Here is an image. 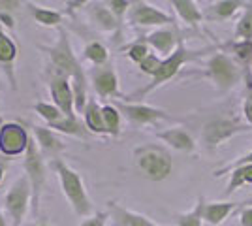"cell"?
<instances>
[{"instance_id": "cell-2", "label": "cell", "mask_w": 252, "mask_h": 226, "mask_svg": "<svg viewBox=\"0 0 252 226\" xmlns=\"http://www.w3.org/2000/svg\"><path fill=\"white\" fill-rule=\"evenodd\" d=\"M42 51L47 53L49 57V70L51 72H57V74H63L70 79H85L87 74H85L83 66L79 63V59L75 57L74 47L70 43V38L66 31H59V38L57 42L53 43L51 47H40Z\"/></svg>"}, {"instance_id": "cell-5", "label": "cell", "mask_w": 252, "mask_h": 226, "mask_svg": "<svg viewBox=\"0 0 252 226\" xmlns=\"http://www.w3.org/2000/svg\"><path fill=\"white\" fill-rule=\"evenodd\" d=\"M196 57H198V53L187 51V47H185L183 40H179V42H177V49H175L173 53L169 55L166 61H162V66H160V70L157 72V75L153 77V81H151L147 87H143V89L136 91L134 95L126 97V100H137V98H141V97H145V95H149L151 91H155L157 87H160L162 83H166L168 79H171L173 75L177 74L179 68L185 65V63H189V61H194Z\"/></svg>"}, {"instance_id": "cell-8", "label": "cell", "mask_w": 252, "mask_h": 226, "mask_svg": "<svg viewBox=\"0 0 252 226\" xmlns=\"http://www.w3.org/2000/svg\"><path fill=\"white\" fill-rule=\"evenodd\" d=\"M49 89H51V97L55 106L61 109L66 117H75L77 113H75L74 91H72L70 77L49 70Z\"/></svg>"}, {"instance_id": "cell-23", "label": "cell", "mask_w": 252, "mask_h": 226, "mask_svg": "<svg viewBox=\"0 0 252 226\" xmlns=\"http://www.w3.org/2000/svg\"><path fill=\"white\" fill-rule=\"evenodd\" d=\"M83 55L89 63H93V65L98 66V68L107 65V59H109L107 47H105L102 42H96V40L94 42H89L87 45H85Z\"/></svg>"}, {"instance_id": "cell-4", "label": "cell", "mask_w": 252, "mask_h": 226, "mask_svg": "<svg viewBox=\"0 0 252 226\" xmlns=\"http://www.w3.org/2000/svg\"><path fill=\"white\" fill-rule=\"evenodd\" d=\"M25 175L31 179L32 185V211L38 215L43 185H45V179H47V168H45V159H43L42 151L38 147L34 136L31 138L29 149L25 153Z\"/></svg>"}, {"instance_id": "cell-41", "label": "cell", "mask_w": 252, "mask_h": 226, "mask_svg": "<svg viewBox=\"0 0 252 226\" xmlns=\"http://www.w3.org/2000/svg\"><path fill=\"white\" fill-rule=\"evenodd\" d=\"M6 162L4 161H0V183H2V179H4V173H6Z\"/></svg>"}, {"instance_id": "cell-16", "label": "cell", "mask_w": 252, "mask_h": 226, "mask_svg": "<svg viewBox=\"0 0 252 226\" xmlns=\"http://www.w3.org/2000/svg\"><path fill=\"white\" fill-rule=\"evenodd\" d=\"M239 127H235L230 121H211L203 130V140L209 147H215L219 141L230 138L231 134H235Z\"/></svg>"}, {"instance_id": "cell-12", "label": "cell", "mask_w": 252, "mask_h": 226, "mask_svg": "<svg viewBox=\"0 0 252 226\" xmlns=\"http://www.w3.org/2000/svg\"><path fill=\"white\" fill-rule=\"evenodd\" d=\"M93 87L100 98H113L119 95V77L113 70V65L96 68L93 74Z\"/></svg>"}, {"instance_id": "cell-39", "label": "cell", "mask_w": 252, "mask_h": 226, "mask_svg": "<svg viewBox=\"0 0 252 226\" xmlns=\"http://www.w3.org/2000/svg\"><path fill=\"white\" fill-rule=\"evenodd\" d=\"M241 219H243V226H252V209H245Z\"/></svg>"}, {"instance_id": "cell-9", "label": "cell", "mask_w": 252, "mask_h": 226, "mask_svg": "<svg viewBox=\"0 0 252 226\" xmlns=\"http://www.w3.org/2000/svg\"><path fill=\"white\" fill-rule=\"evenodd\" d=\"M17 43L13 42L10 34L6 32V29L0 25V68L6 75V81L15 91L17 89V77H15V61H17Z\"/></svg>"}, {"instance_id": "cell-14", "label": "cell", "mask_w": 252, "mask_h": 226, "mask_svg": "<svg viewBox=\"0 0 252 226\" xmlns=\"http://www.w3.org/2000/svg\"><path fill=\"white\" fill-rule=\"evenodd\" d=\"M209 72L213 75V79L222 87V89H228L235 83L237 79V70L228 57L224 55H217L213 57L209 63Z\"/></svg>"}, {"instance_id": "cell-34", "label": "cell", "mask_w": 252, "mask_h": 226, "mask_svg": "<svg viewBox=\"0 0 252 226\" xmlns=\"http://www.w3.org/2000/svg\"><path fill=\"white\" fill-rule=\"evenodd\" d=\"M160 66H162V61L158 59L157 55H149L147 59L139 65V68H141V72H143V74H149V75H153V77H155L157 72L160 70Z\"/></svg>"}, {"instance_id": "cell-25", "label": "cell", "mask_w": 252, "mask_h": 226, "mask_svg": "<svg viewBox=\"0 0 252 226\" xmlns=\"http://www.w3.org/2000/svg\"><path fill=\"white\" fill-rule=\"evenodd\" d=\"M235 207V204H203L201 209V217L205 221H209L211 225H219L220 221H224L228 213Z\"/></svg>"}, {"instance_id": "cell-18", "label": "cell", "mask_w": 252, "mask_h": 226, "mask_svg": "<svg viewBox=\"0 0 252 226\" xmlns=\"http://www.w3.org/2000/svg\"><path fill=\"white\" fill-rule=\"evenodd\" d=\"M83 123H85V127H87V130L93 132V134H98V136L107 134L105 125H104V115H102V106L96 102L94 98H91L89 104H87V108H85Z\"/></svg>"}, {"instance_id": "cell-33", "label": "cell", "mask_w": 252, "mask_h": 226, "mask_svg": "<svg viewBox=\"0 0 252 226\" xmlns=\"http://www.w3.org/2000/svg\"><path fill=\"white\" fill-rule=\"evenodd\" d=\"M239 8V2H233V0H226V2H220V4H217L215 8H213V11H215V15L217 17H220V19H224V17H230L233 11Z\"/></svg>"}, {"instance_id": "cell-3", "label": "cell", "mask_w": 252, "mask_h": 226, "mask_svg": "<svg viewBox=\"0 0 252 226\" xmlns=\"http://www.w3.org/2000/svg\"><path fill=\"white\" fill-rule=\"evenodd\" d=\"M137 168L151 181H162L171 173V157L166 149L158 145H143L134 151Z\"/></svg>"}, {"instance_id": "cell-29", "label": "cell", "mask_w": 252, "mask_h": 226, "mask_svg": "<svg viewBox=\"0 0 252 226\" xmlns=\"http://www.w3.org/2000/svg\"><path fill=\"white\" fill-rule=\"evenodd\" d=\"M201 209H203V200L200 198V202H198L194 211L177 215V225L179 226H201Z\"/></svg>"}, {"instance_id": "cell-19", "label": "cell", "mask_w": 252, "mask_h": 226, "mask_svg": "<svg viewBox=\"0 0 252 226\" xmlns=\"http://www.w3.org/2000/svg\"><path fill=\"white\" fill-rule=\"evenodd\" d=\"M91 17L93 21L105 32H115L119 31V19L111 13V10L105 6V2H98V4H91Z\"/></svg>"}, {"instance_id": "cell-36", "label": "cell", "mask_w": 252, "mask_h": 226, "mask_svg": "<svg viewBox=\"0 0 252 226\" xmlns=\"http://www.w3.org/2000/svg\"><path fill=\"white\" fill-rule=\"evenodd\" d=\"M235 53L241 61H249L252 57V40L251 42H243V43H235Z\"/></svg>"}, {"instance_id": "cell-37", "label": "cell", "mask_w": 252, "mask_h": 226, "mask_svg": "<svg viewBox=\"0 0 252 226\" xmlns=\"http://www.w3.org/2000/svg\"><path fill=\"white\" fill-rule=\"evenodd\" d=\"M21 6H25V2H21V0H0V11L13 13L15 10H19Z\"/></svg>"}, {"instance_id": "cell-32", "label": "cell", "mask_w": 252, "mask_h": 226, "mask_svg": "<svg viewBox=\"0 0 252 226\" xmlns=\"http://www.w3.org/2000/svg\"><path fill=\"white\" fill-rule=\"evenodd\" d=\"M237 34L243 36V38H247V42H251V38H252V8H249V10L245 11L241 23H239V27H237Z\"/></svg>"}, {"instance_id": "cell-38", "label": "cell", "mask_w": 252, "mask_h": 226, "mask_svg": "<svg viewBox=\"0 0 252 226\" xmlns=\"http://www.w3.org/2000/svg\"><path fill=\"white\" fill-rule=\"evenodd\" d=\"M0 25L6 27L8 31H13L15 29V17L10 11H0Z\"/></svg>"}, {"instance_id": "cell-24", "label": "cell", "mask_w": 252, "mask_h": 226, "mask_svg": "<svg viewBox=\"0 0 252 226\" xmlns=\"http://www.w3.org/2000/svg\"><path fill=\"white\" fill-rule=\"evenodd\" d=\"M171 6L177 10V13L185 21L190 23V25H194V27L203 19V15H201L200 10L196 8V4L190 2V0H173Z\"/></svg>"}, {"instance_id": "cell-30", "label": "cell", "mask_w": 252, "mask_h": 226, "mask_svg": "<svg viewBox=\"0 0 252 226\" xmlns=\"http://www.w3.org/2000/svg\"><path fill=\"white\" fill-rule=\"evenodd\" d=\"M128 57L134 61V63H137V65H141L145 59H147L149 55V47H147V42H136L132 43V45H128Z\"/></svg>"}, {"instance_id": "cell-13", "label": "cell", "mask_w": 252, "mask_h": 226, "mask_svg": "<svg viewBox=\"0 0 252 226\" xmlns=\"http://www.w3.org/2000/svg\"><path fill=\"white\" fill-rule=\"evenodd\" d=\"M32 136H34V140H36L38 147L42 151V155L57 159V155L66 149V143L63 141V138L55 130L47 129V127H34Z\"/></svg>"}, {"instance_id": "cell-17", "label": "cell", "mask_w": 252, "mask_h": 226, "mask_svg": "<svg viewBox=\"0 0 252 226\" xmlns=\"http://www.w3.org/2000/svg\"><path fill=\"white\" fill-rule=\"evenodd\" d=\"M27 10L31 13V17L38 25L42 27H59L64 19V13L59 10H51V8H43V6H38L34 2H25Z\"/></svg>"}, {"instance_id": "cell-43", "label": "cell", "mask_w": 252, "mask_h": 226, "mask_svg": "<svg viewBox=\"0 0 252 226\" xmlns=\"http://www.w3.org/2000/svg\"><path fill=\"white\" fill-rule=\"evenodd\" d=\"M0 226H8L6 219H4V215H2V209H0Z\"/></svg>"}, {"instance_id": "cell-28", "label": "cell", "mask_w": 252, "mask_h": 226, "mask_svg": "<svg viewBox=\"0 0 252 226\" xmlns=\"http://www.w3.org/2000/svg\"><path fill=\"white\" fill-rule=\"evenodd\" d=\"M243 183H252V164H247V166H241L239 170H235L233 175H231L230 187L226 194H231L237 187H241Z\"/></svg>"}, {"instance_id": "cell-27", "label": "cell", "mask_w": 252, "mask_h": 226, "mask_svg": "<svg viewBox=\"0 0 252 226\" xmlns=\"http://www.w3.org/2000/svg\"><path fill=\"white\" fill-rule=\"evenodd\" d=\"M32 108H34V111H36V113H38V115L47 123V127H49V125H55V123H59V121H63V119L66 117V115H64L63 111L57 108L55 104L36 102Z\"/></svg>"}, {"instance_id": "cell-42", "label": "cell", "mask_w": 252, "mask_h": 226, "mask_svg": "<svg viewBox=\"0 0 252 226\" xmlns=\"http://www.w3.org/2000/svg\"><path fill=\"white\" fill-rule=\"evenodd\" d=\"M239 164H252V153L247 155V157H243V159H239Z\"/></svg>"}, {"instance_id": "cell-10", "label": "cell", "mask_w": 252, "mask_h": 226, "mask_svg": "<svg viewBox=\"0 0 252 226\" xmlns=\"http://www.w3.org/2000/svg\"><path fill=\"white\" fill-rule=\"evenodd\" d=\"M128 19L139 27H153V25H168L173 23V19L168 13L153 8L147 2H132V8L128 11Z\"/></svg>"}, {"instance_id": "cell-26", "label": "cell", "mask_w": 252, "mask_h": 226, "mask_svg": "<svg viewBox=\"0 0 252 226\" xmlns=\"http://www.w3.org/2000/svg\"><path fill=\"white\" fill-rule=\"evenodd\" d=\"M102 115H104L105 130L111 138H117L121 134V111L113 104H105L102 106Z\"/></svg>"}, {"instance_id": "cell-44", "label": "cell", "mask_w": 252, "mask_h": 226, "mask_svg": "<svg viewBox=\"0 0 252 226\" xmlns=\"http://www.w3.org/2000/svg\"><path fill=\"white\" fill-rule=\"evenodd\" d=\"M0 89H2V77H0Z\"/></svg>"}, {"instance_id": "cell-31", "label": "cell", "mask_w": 252, "mask_h": 226, "mask_svg": "<svg viewBox=\"0 0 252 226\" xmlns=\"http://www.w3.org/2000/svg\"><path fill=\"white\" fill-rule=\"evenodd\" d=\"M105 6L111 10V13L121 23L123 17L126 15V11H130V8H132V2H128V0H109V2H105Z\"/></svg>"}, {"instance_id": "cell-15", "label": "cell", "mask_w": 252, "mask_h": 226, "mask_svg": "<svg viewBox=\"0 0 252 226\" xmlns=\"http://www.w3.org/2000/svg\"><path fill=\"white\" fill-rule=\"evenodd\" d=\"M107 213L113 219L115 226H158L145 215L134 213L130 209H125L117 202H107Z\"/></svg>"}, {"instance_id": "cell-45", "label": "cell", "mask_w": 252, "mask_h": 226, "mask_svg": "<svg viewBox=\"0 0 252 226\" xmlns=\"http://www.w3.org/2000/svg\"><path fill=\"white\" fill-rule=\"evenodd\" d=\"M40 226H47V225H40Z\"/></svg>"}, {"instance_id": "cell-20", "label": "cell", "mask_w": 252, "mask_h": 226, "mask_svg": "<svg viewBox=\"0 0 252 226\" xmlns=\"http://www.w3.org/2000/svg\"><path fill=\"white\" fill-rule=\"evenodd\" d=\"M47 129L55 130L57 134H66V136H75V138H87L89 130L85 127V123H81V119L77 117H64L63 121L49 125Z\"/></svg>"}, {"instance_id": "cell-40", "label": "cell", "mask_w": 252, "mask_h": 226, "mask_svg": "<svg viewBox=\"0 0 252 226\" xmlns=\"http://www.w3.org/2000/svg\"><path fill=\"white\" fill-rule=\"evenodd\" d=\"M245 113H247V119L252 123V93L247 98V104H245Z\"/></svg>"}, {"instance_id": "cell-21", "label": "cell", "mask_w": 252, "mask_h": 226, "mask_svg": "<svg viewBox=\"0 0 252 226\" xmlns=\"http://www.w3.org/2000/svg\"><path fill=\"white\" fill-rule=\"evenodd\" d=\"M157 136L162 141H166L168 145H171V147H175V149H179V151L194 149V141H192V138H190L185 130H181V129L164 130V132H158Z\"/></svg>"}, {"instance_id": "cell-22", "label": "cell", "mask_w": 252, "mask_h": 226, "mask_svg": "<svg viewBox=\"0 0 252 226\" xmlns=\"http://www.w3.org/2000/svg\"><path fill=\"white\" fill-rule=\"evenodd\" d=\"M175 42H179V40L171 31H158V32H153L147 36V43H151V45H153L157 51H160L162 55L173 53Z\"/></svg>"}, {"instance_id": "cell-35", "label": "cell", "mask_w": 252, "mask_h": 226, "mask_svg": "<svg viewBox=\"0 0 252 226\" xmlns=\"http://www.w3.org/2000/svg\"><path fill=\"white\" fill-rule=\"evenodd\" d=\"M107 219H109V213L102 211V213H96V215H91L89 219H85L79 226H105Z\"/></svg>"}, {"instance_id": "cell-6", "label": "cell", "mask_w": 252, "mask_h": 226, "mask_svg": "<svg viewBox=\"0 0 252 226\" xmlns=\"http://www.w3.org/2000/svg\"><path fill=\"white\" fill-rule=\"evenodd\" d=\"M29 205H32V185L27 175H21L4 196V207L11 219V226H23Z\"/></svg>"}, {"instance_id": "cell-1", "label": "cell", "mask_w": 252, "mask_h": 226, "mask_svg": "<svg viewBox=\"0 0 252 226\" xmlns=\"http://www.w3.org/2000/svg\"><path fill=\"white\" fill-rule=\"evenodd\" d=\"M51 166L55 173H57V177H59V181H61V189H63L66 200L70 202L72 209L75 211V215L91 217V213H93V202H91V198L87 194L81 173L75 172L74 168H70L61 159H55Z\"/></svg>"}, {"instance_id": "cell-7", "label": "cell", "mask_w": 252, "mask_h": 226, "mask_svg": "<svg viewBox=\"0 0 252 226\" xmlns=\"http://www.w3.org/2000/svg\"><path fill=\"white\" fill-rule=\"evenodd\" d=\"M31 134L17 121H8L0 125V153L8 159L25 155L31 143Z\"/></svg>"}, {"instance_id": "cell-11", "label": "cell", "mask_w": 252, "mask_h": 226, "mask_svg": "<svg viewBox=\"0 0 252 226\" xmlns=\"http://www.w3.org/2000/svg\"><path fill=\"white\" fill-rule=\"evenodd\" d=\"M123 115L130 119L132 123L136 125H151V123H157L160 119H168L166 111L157 108H151L145 104H128V102H115L113 104Z\"/></svg>"}]
</instances>
